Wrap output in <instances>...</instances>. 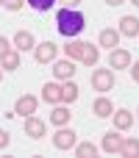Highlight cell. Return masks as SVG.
<instances>
[{"label": "cell", "instance_id": "9c48e42d", "mask_svg": "<svg viewBox=\"0 0 139 158\" xmlns=\"http://www.w3.org/2000/svg\"><path fill=\"white\" fill-rule=\"evenodd\" d=\"M120 36H128V39H137L139 36V17L134 14H125V17H120Z\"/></svg>", "mask_w": 139, "mask_h": 158}, {"label": "cell", "instance_id": "ffe728a7", "mask_svg": "<svg viewBox=\"0 0 139 158\" xmlns=\"http://www.w3.org/2000/svg\"><path fill=\"white\" fill-rule=\"evenodd\" d=\"M72 150H75V156H78V158H95L98 153H100V147L92 144V142H78Z\"/></svg>", "mask_w": 139, "mask_h": 158}, {"label": "cell", "instance_id": "30bf717a", "mask_svg": "<svg viewBox=\"0 0 139 158\" xmlns=\"http://www.w3.org/2000/svg\"><path fill=\"white\" fill-rule=\"evenodd\" d=\"M11 44H14L20 53H28V50H33V47H36V39H33V33H31V31H17V33H14V39H11Z\"/></svg>", "mask_w": 139, "mask_h": 158}, {"label": "cell", "instance_id": "4316f807", "mask_svg": "<svg viewBox=\"0 0 139 158\" xmlns=\"http://www.w3.org/2000/svg\"><path fill=\"white\" fill-rule=\"evenodd\" d=\"M128 69H131V78H134V83L139 86V61H137V64H131Z\"/></svg>", "mask_w": 139, "mask_h": 158}, {"label": "cell", "instance_id": "4fadbf2b", "mask_svg": "<svg viewBox=\"0 0 139 158\" xmlns=\"http://www.w3.org/2000/svg\"><path fill=\"white\" fill-rule=\"evenodd\" d=\"M70 119H72V114H70L67 103H59V106H53V111H50V125L61 128V125H70Z\"/></svg>", "mask_w": 139, "mask_h": 158}, {"label": "cell", "instance_id": "2e32d148", "mask_svg": "<svg viewBox=\"0 0 139 158\" xmlns=\"http://www.w3.org/2000/svg\"><path fill=\"white\" fill-rule=\"evenodd\" d=\"M84 47H86V42H81V39H67L64 56L72 58V61H81V58H84Z\"/></svg>", "mask_w": 139, "mask_h": 158}, {"label": "cell", "instance_id": "52a82bcc", "mask_svg": "<svg viewBox=\"0 0 139 158\" xmlns=\"http://www.w3.org/2000/svg\"><path fill=\"white\" fill-rule=\"evenodd\" d=\"M56 56H59V47H56L53 42H47V39L33 47V58H36L39 64H50V61H56Z\"/></svg>", "mask_w": 139, "mask_h": 158}, {"label": "cell", "instance_id": "5bb4252c", "mask_svg": "<svg viewBox=\"0 0 139 158\" xmlns=\"http://www.w3.org/2000/svg\"><path fill=\"white\" fill-rule=\"evenodd\" d=\"M98 42H100V47L114 50V47H120V31L117 28H103L100 36H98Z\"/></svg>", "mask_w": 139, "mask_h": 158}, {"label": "cell", "instance_id": "ac0fdd59", "mask_svg": "<svg viewBox=\"0 0 139 158\" xmlns=\"http://www.w3.org/2000/svg\"><path fill=\"white\" fill-rule=\"evenodd\" d=\"M78 94H81V89H78V83L75 81H61V103H75L78 100Z\"/></svg>", "mask_w": 139, "mask_h": 158}, {"label": "cell", "instance_id": "1f68e13d", "mask_svg": "<svg viewBox=\"0 0 139 158\" xmlns=\"http://www.w3.org/2000/svg\"><path fill=\"white\" fill-rule=\"evenodd\" d=\"M137 119H139V108H137Z\"/></svg>", "mask_w": 139, "mask_h": 158}, {"label": "cell", "instance_id": "d6a6232c", "mask_svg": "<svg viewBox=\"0 0 139 158\" xmlns=\"http://www.w3.org/2000/svg\"><path fill=\"white\" fill-rule=\"evenodd\" d=\"M0 6H3V0H0Z\"/></svg>", "mask_w": 139, "mask_h": 158}, {"label": "cell", "instance_id": "ba28073f", "mask_svg": "<svg viewBox=\"0 0 139 158\" xmlns=\"http://www.w3.org/2000/svg\"><path fill=\"white\" fill-rule=\"evenodd\" d=\"M134 64V58H131V53L125 50V47H114L111 53H109V67L111 69H128Z\"/></svg>", "mask_w": 139, "mask_h": 158}, {"label": "cell", "instance_id": "f546056e", "mask_svg": "<svg viewBox=\"0 0 139 158\" xmlns=\"http://www.w3.org/2000/svg\"><path fill=\"white\" fill-rule=\"evenodd\" d=\"M131 3H134V6H137V8H139V0H131Z\"/></svg>", "mask_w": 139, "mask_h": 158}, {"label": "cell", "instance_id": "3957f363", "mask_svg": "<svg viewBox=\"0 0 139 158\" xmlns=\"http://www.w3.org/2000/svg\"><path fill=\"white\" fill-rule=\"evenodd\" d=\"M75 144H78V133H75L72 128L61 125V128L53 133V147H56V150H72Z\"/></svg>", "mask_w": 139, "mask_h": 158}, {"label": "cell", "instance_id": "277c9868", "mask_svg": "<svg viewBox=\"0 0 139 158\" xmlns=\"http://www.w3.org/2000/svg\"><path fill=\"white\" fill-rule=\"evenodd\" d=\"M123 139H125V136H120L117 128H114V131H106V133H103V142H100V150L109 153V156H120V153H123Z\"/></svg>", "mask_w": 139, "mask_h": 158}, {"label": "cell", "instance_id": "d4e9b609", "mask_svg": "<svg viewBox=\"0 0 139 158\" xmlns=\"http://www.w3.org/2000/svg\"><path fill=\"white\" fill-rule=\"evenodd\" d=\"M8 142H11V133L0 128V150H6V147H8Z\"/></svg>", "mask_w": 139, "mask_h": 158}, {"label": "cell", "instance_id": "9a60e30c", "mask_svg": "<svg viewBox=\"0 0 139 158\" xmlns=\"http://www.w3.org/2000/svg\"><path fill=\"white\" fill-rule=\"evenodd\" d=\"M42 100L47 106H59L61 103V83H45L42 86Z\"/></svg>", "mask_w": 139, "mask_h": 158}, {"label": "cell", "instance_id": "603a6c76", "mask_svg": "<svg viewBox=\"0 0 139 158\" xmlns=\"http://www.w3.org/2000/svg\"><path fill=\"white\" fill-rule=\"evenodd\" d=\"M25 3H28L33 11H39V14H42V11H50V8H53L59 0H25Z\"/></svg>", "mask_w": 139, "mask_h": 158}, {"label": "cell", "instance_id": "4dcf8cb0", "mask_svg": "<svg viewBox=\"0 0 139 158\" xmlns=\"http://www.w3.org/2000/svg\"><path fill=\"white\" fill-rule=\"evenodd\" d=\"M0 81H3V67H0Z\"/></svg>", "mask_w": 139, "mask_h": 158}, {"label": "cell", "instance_id": "e0dca14e", "mask_svg": "<svg viewBox=\"0 0 139 158\" xmlns=\"http://www.w3.org/2000/svg\"><path fill=\"white\" fill-rule=\"evenodd\" d=\"M111 119H114V128H117V131H128V128L134 125V114H131L128 108H117V111L111 114Z\"/></svg>", "mask_w": 139, "mask_h": 158}, {"label": "cell", "instance_id": "f1b7e54d", "mask_svg": "<svg viewBox=\"0 0 139 158\" xmlns=\"http://www.w3.org/2000/svg\"><path fill=\"white\" fill-rule=\"evenodd\" d=\"M103 3H109V6H123L125 0H103Z\"/></svg>", "mask_w": 139, "mask_h": 158}, {"label": "cell", "instance_id": "83f0119b", "mask_svg": "<svg viewBox=\"0 0 139 158\" xmlns=\"http://www.w3.org/2000/svg\"><path fill=\"white\" fill-rule=\"evenodd\" d=\"M59 3H64V8H78L81 6V0H59Z\"/></svg>", "mask_w": 139, "mask_h": 158}, {"label": "cell", "instance_id": "44dd1931", "mask_svg": "<svg viewBox=\"0 0 139 158\" xmlns=\"http://www.w3.org/2000/svg\"><path fill=\"white\" fill-rule=\"evenodd\" d=\"M120 156H125V158H139V139H137V136L123 139V153H120Z\"/></svg>", "mask_w": 139, "mask_h": 158}, {"label": "cell", "instance_id": "7c38bea8", "mask_svg": "<svg viewBox=\"0 0 139 158\" xmlns=\"http://www.w3.org/2000/svg\"><path fill=\"white\" fill-rule=\"evenodd\" d=\"M92 114H95V117H100V119H109V117L114 114V103H111L106 94H100V97L92 103Z\"/></svg>", "mask_w": 139, "mask_h": 158}, {"label": "cell", "instance_id": "cb8c5ba5", "mask_svg": "<svg viewBox=\"0 0 139 158\" xmlns=\"http://www.w3.org/2000/svg\"><path fill=\"white\" fill-rule=\"evenodd\" d=\"M25 6V0H3V8L6 11H20Z\"/></svg>", "mask_w": 139, "mask_h": 158}, {"label": "cell", "instance_id": "7402d4cb", "mask_svg": "<svg viewBox=\"0 0 139 158\" xmlns=\"http://www.w3.org/2000/svg\"><path fill=\"white\" fill-rule=\"evenodd\" d=\"M98 61H100V50L92 47V44H86V47H84V58H81V64H84V67H98Z\"/></svg>", "mask_w": 139, "mask_h": 158}, {"label": "cell", "instance_id": "484cf974", "mask_svg": "<svg viewBox=\"0 0 139 158\" xmlns=\"http://www.w3.org/2000/svg\"><path fill=\"white\" fill-rule=\"evenodd\" d=\"M8 50H11V42H8L6 36H0V58H3V56H6Z\"/></svg>", "mask_w": 139, "mask_h": 158}, {"label": "cell", "instance_id": "7a4b0ae2", "mask_svg": "<svg viewBox=\"0 0 139 158\" xmlns=\"http://www.w3.org/2000/svg\"><path fill=\"white\" fill-rule=\"evenodd\" d=\"M92 89L95 92H111L114 89V69H92Z\"/></svg>", "mask_w": 139, "mask_h": 158}, {"label": "cell", "instance_id": "8fae6325", "mask_svg": "<svg viewBox=\"0 0 139 158\" xmlns=\"http://www.w3.org/2000/svg\"><path fill=\"white\" fill-rule=\"evenodd\" d=\"M45 131H47L45 119H39V117H25V136H28V139H42Z\"/></svg>", "mask_w": 139, "mask_h": 158}, {"label": "cell", "instance_id": "d6986e66", "mask_svg": "<svg viewBox=\"0 0 139 158\" xmlns=\"http://www.w3.org/2000/svg\"><path fill=\"white\" fill-rule=\"evenodd\" d=\"M0 67H3V72H11V69H20V50L17 47H11L3 58H0Z\"/></svg>", "mask_w": 139, "mask_h": 158}, {"label": "cell", "instance_id": "5b68a950", "mask_svg": "<svg viewBox=\"0 0 139 158\" xmlns=\"http://www.w3.org/2000/svg\"><path fill=\"white\" fill-rule=\"evenodd\" d=\"M53 78L56 81H72L75 78V61L72 58H59V61H53Z\"/></svg>", "mask_w": 139, "mask_h": 158}, {"label": "cell", "instance_id": "8992f818", "mask_svg": "<svg viewBox=\"0 0 139 158\" xmlns=\"http://www.w3.org/2000/svg\"><path fill=\"white\" fill-rule=\"evenodd\" d=\"M36 106H39V100L33 97V94H22V97H17V103H14V117H33L36 114Z\"/></svg>", "mask_w": 139, "mask_h": 158}, {"label": "cell", "instance_id": "6da1fadb", "mask_svg": "<svg viewBox=\"0 0 139 158\" xmlns=\"http://www.w3.org/2000/svg\"><path fill=\"white\" fill-rule=\"evenodd\" d=\"M86 28V17L78 11V8H59L56 11V31L64 36V39H75L81 31Z\"/></svg>", "mask_w": 139, "mask_h": 158}]
</instances>
